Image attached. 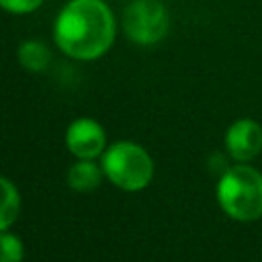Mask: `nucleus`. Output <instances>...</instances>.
I'll list each match as a JSON object with an SVG mask.
<instances>
[{"instance_id":"nucleus-1","label":"nucleus","mask_w":262,"mask_h":262,"mask_svg":"<svg viewBox=\"0 0 262 262\" xmlns=\"http://www.w3.org/2000/svg\"><path fill=\"white\" fill-rule=\"evenodd\" d=\"M53 39L74 59H96L115 41V16L104 0H70L55 18Z\"/></svg>"},{"instance_id":"nucleus-2","label":"nucleus","mask_w":262,"mask_h":262,"mask_svg":"<svg viewBox=\"0 0 262 262\" xmlns=\"http://www.w3.org/2000/svg\"><path fill=\"white\" fill-rule=\"evenodd\" d=\"M217 203L235 221L262 217V174L244 162L227 168L217 182Z\"/></svg>"},{"instance_id":"nucleus-3","label":"nucleus","mask_w":262,"mask_h":262,"mask_svg":"<svg viewBox=\"0 0 262 262\" xmlns=\"http://www.w3.org/2000/svg\"><path fill=\"white\" fill-rule=\"evenodd\" d=\"M104 176L123 190H141L154 178L151 156L133 141H117L102 154Z\"/></svg>"},{"instance_id":"nucleus-4","label":"nucleus","mask_w":262,"mask_h":262,"mask_svg":"<svg viewBox=\"0 0 262 262\" xmlns=\"http://www.w3.org/2000/svg\"><path fill=\"white\" fill-rule=\"evenodd\" d=\"M125 35L137 45L160 43L170 29V14L162 0H133L123 12Z\"/></svg>"},{"instance_id":"nucleus-5","label":"nucleus","mask_w":262,"mask_h":262,"mask_svg":"<svg viewBox=\"0 0 262 262\" xmlns=\"http://www.w3.org/2000/svg\"><path fill=\"white\" fill-rule=\"evenodd\" d=\"M66 145L78 160H94L104 151V129L94 119H76L66 131Z\"/></svg>"},{"instance_id":"nucleus-6","label":"nucleus","mask_w":262,"mask_h":262,"mask_svg":"<svg viewBox=\"0 0 262 262\" xmlns=\"http://www.w3.org/2000/svg\"><path fill=\"white\" fill-rule=\"evenodd\" d=\"M225 147L235 162H250L262 151V127L254 119H237L225 133Z\"/></svg>"},{"instance_id":"nucleus-7","label":"nucleus","mask_w":262,"mask_h":262,"mask_svg":"<svg viewBox=\"0 0 262 262\" xmlns=\"http://www.w3.org/2000/svg\"><path fill=\"white\" fill-rule=\"evenodd\" d=\"M102 174V166L98 168L94 160H78L68 170V184L78 192H88L100 184Z\"/></svg>"},{"instance_id":"nucleus-8","label":"nucleus","mask_w":262,"mask_h":262,"mask_svg":"<svg viewBox=\"0 0 262 262\" xmlns=\"http://www.w3.org/2000/svg\"><path fill=\"white\" fill-rule=\"evenodd\" d=\"M20 211V194L16 190V186L0 176V233L6 231L18 217Z\"/></svg>"},{"instance_id":"nucleus-9","label":"nucleus","mask_w":262,"mask_h":262,"mask_svg":"<svg viewBox=\"0 0 262 262\" xmlns=\"http://www.w3.org/2000/svg\"><path fill=\"white\" fill-rule=\"evenodd\" d=\"M49 59H51V53L47 45L37 39H29L18 47V61L29 72H43L49 66Z\"/></svg>"},{"instance_id":"nucleus-10","label":"nucleus","mask_w":262,"mask_h":262,"mask_svg":"<svg viewBox=\"0 0 262 262\" xmlns=\"http://www.w3.org/2000/svg\"><path fill=\"white\" fill-rule=\"evenodd\" d=\"M25 256L23 239L14 233H0V262H20Z\"/></svg>"},{"instance_id":"nucleus-11","label":"nucleus","mask_w":262,"mask_h":262,"mask_svg":"<svg viewBox=\"0 0 262 262\" xmlns=\"http://www.w3.org/2000/svg\"><path fill=\"white\" fill-rule=\"evenodd\" d=\"M43 0H0V8L12 14H29L37 10Z\"/></svg>"}]
</instances>
